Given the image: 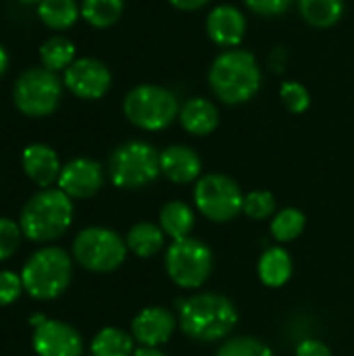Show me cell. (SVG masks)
Returning a JSON list of instances; mask_svg holds the SVG:
<instances>
[{
    "instance_id": "cell-1",
    "label": "cell",
    "mask_w": 354,
    "mask_h": 356,
    "mask_svg": "<svg viewBox=\"0 0 354 356\" xmlns=\"http://www.w3.org/2000/svg\"><path fill=\"white\" fill-rule=\"evenodd\" d=\"M236 305L217 292H198L179 302V330L194 342H219L230 338L238 325Z\"/></svg>"
},
{
    "instance_id": "cell-16",
    "label": "cell",
    "mask_w": 354,
    "mask_h": 356,
    "mask_svg": "<svg viewBox=\"0 0 354 356\" xmlns=\"http://www.w3.org/2000/svg\"><path fill=\"white\" fill-rule=\"evenodd\" d=\"M161 175L177 186L198 181L202 177V159L190 146H169L161 152Z\"/></svg>"
},
{
    "instance_id": "cell-13",
    "label": "cell",
    "mask_w": 354,
    "mask_h": 356,
    "mask_svg": "<svg viewBox=\"0 0 354 356\" xmlns=\"http://www.w3.org/2000/svg\"><path fill=\"white\" fill-rule=\"evenodd\" d=\"M58 188L69 196V198H92L102 190L104 184V171L100 163L79 156L63 165V171L58 175Z\"/></svg>"
},
{
    "instance_id": "cell-38",
    "label": "cell",
    "mask_w": 354,
    "mask_h": 356,
    "mask_svg": "<svg viewBox=\"0 0 354 356\" xmlns=\"http://www.w3.org/2000/svg\"><path fill=\"white\" fill-rule=\"evenodd\" d=\"M44 321H46V317H44V315H33V317L29 319V323H31V327H33V330H35L38 325H42Z\"/></svg>"
},
{
    "instance_id": "cell-12",
    "label": "cell",
    "mask_w": 354,
    "mask_h": 356,
    "mask_svg": "<svg viewBox=\"0 0 354 356\" xmlns=\"http://www.w3.org/2000/svg\"><path fill=\"white\" fill-rule=\"evenodd\" d=\"M31 346L38 356H81L83 340L79 332L56 319H46L33 330Z\"/></svg>"
},
{
    "instance_id": "cell-8",
    "label": "cell",
    "mask_w": 354,
    "mask_h": 356,
    "mask_svg": "<svg viewBox=\"0 0 354 356\" xmlns=\"http://www.w3.org/2000/svg\"><path fill=\"white\" fill-rule=\"evenodd\" d=\"M215 267L213 250L196 238L171 242L165 252V271L182 290H198L207 284Z\"/></svg>"
},
{
    "instance_id": "cell-14",
    "label": "cell",
    "mask_w": 354,
    "mask_h": 356,
    "mask_svg": "<svg viewBox=\"0 0 354 356\" xmlns=\"http://www.w3.org/2000/svg\"><path fill=\"white\" fill-rule=\"evenodd\" d=\"M177 327V317L167 307H146L134 317L131 336L140 346L159 348L171 340Z\"/></svg>"
},
{
    "instance_id": "cell-20",
    "label": "cell",
    "mask_w": 354,
    "mask_h": 356,
    "mask_svg": "<svg viewBox=\"0 0 354 356\" xmlns=\"http://www.w3.org/2000/svg\"><path fill=\"white\" fill-rule=\"evenodd\" d=\"M159 225L165 232V236L171 238L173 242L186 240L194 232L196 215H194L192 207L186 204L184 200H171V202L163 204V209L159 213Z\"/></svg>"
},
{
    "instance_id": "cell-19",
    "label": "cell",
    "mask_w": 354,
    "mask_h": 356,
    "mask_svg": "<svg viewBox=\"0 0 354 356\" xmlns=\"http://www.w3.org/2000/svg\"><path fill=\"white\" fill-rule=\"evenodd\" d=\"M257 271H259V280L267 288H282L290 282V277L294 273V263L286 248L273 246L261 254Z\"/></svg>"
},
{
    "instance_id": "cell-34",
    "label": "cell",
    "mask_w": 354,
    "mask_h": 356,
    "mask_svg": "<svg viewBox=\"0 0 354 356\" xmlns=\"http://www.w3.org/2000/svg\"><path fill=\"white\" fill-rule=\"evenodd\" d=\"M294 356H334V355H332V350H330V346H328L325 342L309 338V340H303V342L296 346V353H294Z\"/></svg>"
},
{
    "instance_id": "cell-9",
    "label": "cell",
    "mask_w": 354,
    "mask_h": 356,
    "mask_svg": "<svg viewBox=\"0 0 354 356\" xmlns=\"http://www.w3.org/2000/svg\"><path fill=\"white\" fill-rule=\"evenodd\" d=\"M63 98V83L54 71L31 67L23 71L13 86V102L19 113L40 119L52 115Z\"/></svg>"
},
{
    "instance_id": "cell-39",
    "label": "cell",
    "mask_w": 354,
    "mask_h": 356,
    "mask_svg": "<svg viewBox=\"0 0 354 356\" xmlns=\"http://www.w3.org/2000/svg\"><path fill=\"white\" fill-rule=\"evenodd\" d=\"M21 4H40L42 0H19Z\"/></svg>"
},
{
    "instance_id": "cell-21",
    "label": "cell",
    "mask_w": 354,
    "mask_h": 356,
    "mask_svg": "<svg viewBox=\"0 0 354 356\" xmlns=\"http://www.w3.org/2000/svg\"><path fill=\"white\" fill-rule=\"evenodd\" d=\"M165 232L161 229V225L150 223V221H140L136 223L125 238V244L129 248V252H134L140 259H150L154 254H159L165 246Z\"/></svg>"
},
{
    "instance_id": "cell-18",
    "label": "cell",
    "mask_w": 354,
    "mask_h": 356,
    "mask_svg": "<svg viewBox=\"0 0 354 356\" xmlns=\"http://www.w3.org/2000/svg\"><path fill=\"white\" fill-rule=\"evenodd\" d=\"M179 123L182 127L192 136H209L219 125V111L217 106L200 96H194L186 100V104L179 108Z\"/></svg>"
},
{
    "instance_id": "cell-36",
    "label": "cell",
    "mask_w": 354,
    "mask_h": 356,
    "mask_svg": "<svg viewBox=\"0 0 354 356\" xmlns=\"http://www.w3.org/2000/svg\"><path fill=\"white\" fill-rule=\"evenodd\" d=\"M131 356H165L159 348H146V346H140V348H136L134 350V355Z\"/></svg>"
},
{
    "instance_id": "cell-10",
    "label": "cell",
    "mask_w": 354,
    "mask_h": 356,
    "mask_svg": "<svg viewBox=\"0 0 354 356\" xmlns=\"http://www.w3.org/2000/svg\"><path fill=\"white\" fill-rule=\"evenodd\" d=\"M244 194L238 181L225 173H207L194 186L198 213L213 223H227L242 213Z\"/></svg>"
},
{
    "instance_id": "cell-35",
    "label": "cell",
    "mask_w": 354,
    "mask_h": 356,
    "mask_svg": "<svg viewBox=\"0 0 354 356\" xmlns=\"http://www.w3.org/2000/svg\"><path fill=\"white\" fill-rule=\"evenodd\" d=\"M171 6H175L177 10H198L202 6H207L211 0H167Z\"/></svg>"
},
{
    "instance_id": "cell-31",
    "label": "cell",
    "mask_w": 354,
    "mask_h": 356,
    "mask_svg": "<svg viewBox=\"0 0 354 356\" xmlns=\"http://www.w3.org/2000/svg\"><path fill=\"white\" fill-rule=\"evenodd\" d=\"M21 236H23V232H21L19 223L10 221L6 217H0V263L10 259L17 252V248L21 244Z\"/></svg>"
},
{
    "instance_id": "cell-22",
    "label": "cell",
    "mask_w": 354,
    "mask_h": 356,
    "mask_svg": "<svg viewBox=\"0 0 354 356\" xmlns=\"http://www.w3.org/2000/svg\"><path fill=\"white\" fill-rule=\"evenodd\" d=\"M40 21L56 31L69 29L81 17V6L75 0H42L38 4Z\"/></svg>"
},
{
    "instance_id": "cell-5",
    "label": "cell",
    "mask_w": 354,
    "mask_h": 356,
    "mask_svg": "<svg viewBox=\"0 0 354 356\" xmlns=\"http://www.w3.org/2000/svg\"><path fill=\"white\" fill-rule=\"evenodd\" d=\"M108 175L121 190H140L161 175V152L142 140H129L108 156Z\"/></svg>"
},
{
    "instance_id": "cell-4",
    "label": "cell",
    "mask_w": 354,
    "mask_h": 356,
    "mask_svg": "<svg viewBox=\"0 0 354 356\" xmlns=\"http://www.w3.org/2000/svg\"><path fill=\"white\" fill-rule=\"evenodd\" d=\"M73 257L58 246H44L23 265L21 280L25 292L35 300H54L71 284Z\"/></svg>"
},
{
    "instance_id": "cell-17",
    "label": "cell",
    "mask_w": 354,
    "mask_h": 356,
    "mask_svg": "<svg viewBox=\"0 0 354 356\" xmlns=\"http://www.w3.org/2000/svg\"><path fill=\"white\" fill-rule=\"evenodd\" d=\"M21 163H23L25 175L42 190H46L54 181H58V175L63 171L56 150L50 148L48 144H29L23 150Z\"/></svg>"
},
{
    "instance_id": "cell-32",
    "label": "cell",
    "mask_w": 354,
    "mask_h": 356,
    "mask_svg": "<svg viewBox=\"0 0 354 356\" xmlns=\"http://www.w3.org/2000/svg\"><path fill=\"white\" fill-rule=\"evenodd\" d=\"M25 292L21 275L13 271H0V307H8L19 300V296Z\"/></svg>"
},
{
    "instance_id": "cell-15",
    "label": "cell",
    "mask_w": 354,
    "mask_h": 356,
    "mask_svg": "<svg viewBox=\"0 0 354 356\" xmlns=\"http://www.w3.org/2000/svg\"><path fill=\"white\" fill-rule=\"evenodd\" d=\"M207 33L221 48H238L246 35V17L232 4H219L207 17Z\"/></svg>"
},
{
    "instance_id": "cell-24",
    "label": "cell",
    "mask_w": 354,
    "mask_h": 356,
    "mask_svg": "<svg viewBox=\"0 0 354 356\" xmlns=\"http://www.w3.org/2000/svg\"><path fill=\"white\" fill-rule=\"evenodd\" d=\"M134 342V336L119 327H102L94 336L90 350L94 356H131L136 350Z\"/></svg>"
},
{
    "instance_id": "cell-30",
    "label": "cell",
    "mask_w": 354,
    "mask_h": 356,
    "mask_svg": "<svg viewBox=\"0 0 354 356\" xmlns=\"http://www.w3.org/2000/svg\"><path fill=\"white\" fill-rule=\"evenodd\" d=\"M280 98H282L284 106L294 115H303L311 106V94L298 81H284L280 86Z\"/></svg>"
},
{
    "instance_id": "cell-29",
    "label": "cell",
    "mask_w": 354,
    "mask_h": 356,
    "mask_svg": "<svg viewBox=\"0 0 354 356\" xmlns=\"http://www.w3.org/2000/svg\"><path fill=\"white\" fill-rule=\"evenodd\" d=\"M277 211V202L275 196L267 190H252L248 194H244V202H242V213L248 219L255 221H263L273 217Z\"/></svg>"
},
{
    "instance_id": "cell-25",
    "label": "cell",
    "mask_w": 354,
    "mask_h": 356,
    "mask_svg": "<svg viewBox=\"0 0 354 356\" xmlns=\"http://www.w3.org/2000/svg\"><path fill=\"white\" fill-rule=\"evenodd\" d=\"M75 60V44L67 35H52L40 46V63L48 71H65Z\"/></svg>"
},
{
    "instance_id": "cell-28",
    "label": "cell",
    "mask_w": 354,
    "mask_h": 356,
    "mask_svg": "<svg viewBox=\"0 0 354 356\" xmlns=\"http://www.w3.org/2000/svg\"><path fill=\"white\" fill-rule=\"evenodd\" d=\"M217 356H275L273 350L259 338H252V336H236V338H230L225 340L219 350Z\"/></svg>"
},
{
    "instance_id": "cell-27",
    "label": "cell",
    "mask_w": 354,
    "mask_h": 356,
    "mask_svg": "<svg viewBox=\"0 0 354 356\" xmlns=\"http://www.w3.org/2000/svg\"><path fill=\"white\" fill-rule=\"evenodd\" d=\"M305 225H307L305 213L294 207H286L273 215L269 229H271V236L275 242L288 244V242H294L305 232Z\"/></svg>"
},
{
    "instance_id": "cell-2",
    "label": "cell",
    "mask_w": 354,
    "mask_h": 356,
    "mask_svg": "<svg viewBox=\"0 0 354 356\" xmlns=\"http://www.w3.org/2000/svg\"><path fill=\"white\" fill-rule=\"evenodd\" d=\"M263 73L252 52L230 48L215 56L209 69V83L213 94L230 106L244 104L261 90Z\"/></svg>"
},
{
    "instance_id": "cell-33",
    "label": "cell",
    "mask_w": 354,
    "mask_h": 356,
    "mask_svg": "<svg viewBox=\"0 0 354 356\" xmlns=\"http://www.w3.org/2000/svg\"><path fill=\"white\" fill-rule=\"evenodd\" d=\"M244 4L261 17H277L288 10L292 0H244Z\"/></svg>"
},
{
    "instance_id": "cell-23",
    "label": "cell",
    "mask_w": 354,
    "mask_h": 356,
    "mask_svg": "<svg viewBox=\"0 0 354 356\" xmlns=\"http://www.w3.org/2000/svg\"><path fill=\"white\" fill-rule=\"evenodd\" d=\"M303 19L319 29L334 27L344 15V0H298Z\"/></svg>"
},
{
    "instance_id": "cell-11",
    "label": "cell",
    "mask_w": 354,
    "mask_h": 356,
    "mask_svg": "<svg viewBox=\"0 0 354 356\" xmlns=\"http://www.w3.org/2000/svg\"><path fill=\"white\" fill-rule=\"evenodd\" d=\"M63 83L73 96L81 100H98L111 90L113 75L102 60L83 56V58H75L65 69Z\"/></svg>"
},
{
    "instance_id": "cell-3",
    "label": "cell",
    "mask_w": 354,
    "mask_h": 356,
    "mask_svg": "<svg viewBox=\"0 0 354 356\" xmlns=\"http://www.w3.org/2000/svg\"><path fill=\"white\" fill-rule=\"evenodd\" d=\"M73 223V198L61 188H46L33 194L19 217L23 236L31 242H52Z\"/></svg>"
},
{
    "instance_id": "cell-37",
    "label": "cell",
    "mask_w": 354,
    "mask_h": 356,
    "mask_svg": "<svg viewBox=\"0 0 354 356\" xmlns=\"http://www.w3.org/2000/svg\"><path fill=\"white\" fill-rule=\"evenodd\" d=\"M6 69H8V52H6V48L0 44V77L6 73Z\"/></svg>"
},
{
    "instance_id": "cell-26",
    "label": "cell",
    "mask_w": 354,
    "mask_h": 356,
    "mask_svg": "<svg viewBox=\"0 0 354 356\" xmlns=\"http://www.w3.org/2000/svg\"><path fill=\"white\" fill-rule=\"evenodd\" d=\"M123 0H81V17L96 29L115 25L123 15Z\"/></svg>"
},
{
    "instance_id": "cell-7",
    "label": "cell",
    "mask_w": 354,
    "mask_h": 356,
    "mask_svg": "<svg viewBox=\"0 0 354 356\" xmlns=\"http://www.w3.org/2000/svg\"><path fill=\"white\" fill-rule=\"evenodd\" d=\"M125 240L108 227H86L73 240V261L92 273H113L127 259Z\"/></svg>"
},
{
    "instance_id": "cell-6",
    "label": "cell",
    "mask_w": 354,
    "mask_h": 356,
    "mask_svg": "<svg viewBox=\"0 0 354 356\" xmlns=\"http://www.w3.org/2000/svg\"><path fill=\"white\" fill-rule=\"evenodd\" d=\"M179 108L175 94L156 83H140L123 98L127 121L144 131L167 129L179 117Z\"/></svg>"
}]
</instances>
